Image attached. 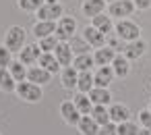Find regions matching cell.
Instances as JSON below:
<instances>
[{"label":"cell","instance_id":"obj_1","mask_svg":"<svg viewBox=\"0 0 151 135\" xmlns=\"http://www.w3.org/2000/svg\"><path fill=\"white\" fill-rule=\"evenodd\" d=\"M114 33L118 38H122V42H132V40L141 38V27L130 19H118L114 25Z\"/></svg>","mask_w":151,"mask_h":135},{"label":"cell","instance_id":"obj_2","mask_svg":"<svg viewBox=\"0 0 151 135\" xmlns=\"http://www.w3.org/2000/svg\"><path fill=\"white\" fill-rule=\"evenodd\" d=\"M4 46L11 50V52H21L23 46H25V29L21 25H13L9 27L6 36H4Z\"/></svg>","mask_w":151,"mask_h":135},{"label":"cell","instance_id":"obj_3","mask_svg":"<svg viewBox=\"0 0 151 135\" xmlns=\"http://www.w3.org/2000/svg\"><path fill=\"white\" fill-rule=\"evenodd\" d=\"M15 94H17L21 100L31 102V104L40 102L42 96H44V94H42V85H35V83H31V81H21V83H17Z\"/></svg>","mask_w":151,"mask_h":135},{"label":"cell","instance_id":"obj_4","mask_svg":"<svg viewBox=\"0 0 151 135\" xmlns=\"http://www.w3.org/2000/svg\"><path fill=\"white\" fill-rule=\"evenodd\" d=\"M134 11H137V7L132 0H116V2L108 4V15L112 19H128Z\"/></svg>","mask_w":151,"mask_h":135},{"label":"cell","instance_id":"obj_5","mask_svg":"<svg viewBox=\"0 0 151 135\" xmlns=\"http://www.w3.org/2000/svg\"><path fill=\"white\" fill-rule=\"evenodd\" d=\"M75 31H77V21L73 19V17H60L58 21H56V31H54V36H56V40L58 42H68L73 36H75Z\"/></svg>","mask_w":151,"mask_h":135},{"label":"cell","instance_id":"obj_6","mask_svg":"<svg viewBox=\"0 0 151 135\" xmlns=\"http://www.w3.org/2000/svg\"><path fill=\"white\" fill-rule=\"evenodd\" d=\"M35 15H37V21H58L64 15V9L60 2H46Z\"/></svg>","mask_w":151,"mask_h":135},{"label":"cell","instance_id":"obj_7","mask_svg":"<svg viewBox=\"0 0 151 135\" xmlns=\"http://www.w3.org/2000/svg\"><path fill=\"white\" fill-rule=\"evenodd\" d=\"M147 52V44L139 38V40H132V42H126L124 44V50H122V54L128 58V60H139L143 54Z\"/></svg>","mask_w":151,"mask_h":135},{"label":"cell","instance_id":"obj_8","mask_svg":"<svg viewBox=\"0 0 151 135\" xmlns=\"http://www.w3.org/2000/svg\"><path fill=\"white\" fill-rule=\"evenodd\" d=\"M60 116L64 118V123H66V125H73V127H77L83 114L77 110L75 102H62V104H60Z\"/></svg>","mask_w":151,"mask_h":135},{"label":"cell","instance_id":"obj_9","mask_svg":"<svg viewBox=\"0 0 151 135\" xmlns=\"http://www.w3.org/2000/svg\"><path fill=\"white\" fill-rule=\"evenodd\" d=\"M40 54H42V50H40L37 44H27V46H23V50L19 52V60H21L25 67H31V65H35V62L40 60Z\"/></svg>","mask_w":151,"mask_h":135},{"label":"cell","instance_id":"obj_10","mask_svg":"<svg viewBox=\"0 0 151 135\" xmlns=\"http://www.w3.org/2000/svg\"><path fill=\"white\" fill-rule=\"evenodd\" d=\"M54 54H56V58H58L60 67H70V65H73V60H75V52H73V48H70V44H68V42H58V46H56Z\"/></svg>","mask_w":151,"mask_h":135},{"label":"cell","instance_id":"obj_11","mask_svg":"<svg viewBox=\"0 0 151 135\" xmlns=\"http://www.w3.org/2000/svg\"><path fill=\"white\" fill-rule=\"evenodd\" d=\"M106 0H83V4H81V13L85 17H97L101 13H106Z\"/></svg>","mask_w":151,"mask_h":135},{"label":"cell","instance_id":"obj_12","mask_svg":"<svg viewBox=\"0 0 151 135\" xmlns=\"http://www.w3.org/2000/svg\"><path fill=\"white\" fill-rule=\"evenodd\" d=\"M83 38L87 40V44L91 46V48H101V46H106V36L99 31V29H95L93 25H87L85 29H83Z\"/></svg>","mask_w":151,"mask_h":135},{"label":"cell","instance_id":"obj_13","mask_svg":"<svg viewBox=\"0 0 151 135\" xmlns=\"http://www.w3.org/2000/svg\"><path fill=\"white\" fill-rule=\"evenodd\" d=\"M50 79H52V73L46 71V69L40 67V65L27 69V81H31V83H35V85H46V83H50Z\"/></svg>","mask_w":151,"mask_h":135},{"label":"cell","instance_id":"obj_14","mask_svg":"<svg viewBox=\"0 0 151 135\" xmlns=\"http://www.w3.org/2000/svg\"><path fill=\"white\" fill-rule=\"evenodd\" d=\"M91 25L95 27V29H99L106 38L110 36V33H114V19L110 17V15H106V13H101V15H97V17H93L91 19Z\"/></svg>","mask_w":151,"mask_h":135},{"label":"cell","instance_id":"obj_15","mask_svg":"<svg viewBox=\"0 0 151 135\" xmlns=\"http://www.w3.org/2000/svg\"><path fill=\"white\" fill-rule=\"evenodd\" d=\"M116 50L114 48H110V46H101V48H97L95 52H93V58H95V67H108V65H112V60L116 58Z\"/></svg>","mask_w":151,"mask_h":135},{"label":"cell","instance_id":"obj_16","mask_svg":"<svg viewBox=\"0 0 151 135\" xmlns=\"http://www.w3.org/2000/svg\"><path fill=\"white\" fill-rule=\"evenodd\" d=\"M77 81H79V71H77L73 65L60 69V83H62L64 89H73V87H77Z\"/></svg>","mask_w":151,"mask_h":135},{"label":"cell","instance_id":"obj_17","mask_svg":"<svg viewBox=\"0 0 151 135\" xmlns=\"http://www.w3.org/2000/svg\"><path fill=\"white\" fill-rule=\"evenodd\" d=\"M114 77H116V75H114L112 65H108V67H97L95 73H93V79H95V85H97V87H108Z\"/></svg>","mask_w":151,"mask_h":135},{"label":"cell","instance_id":"obj_18","mask_svg":"<svg viewBox=\"0 0 151 135\" xmlns=\"http://www.w3.org/2000/svg\"><path fill=\"white\" fill-rule=\"evenodd\" d=\"M37 65H40V67H44L46 71H50L52 75H54V73H58V71L62 69L54 52H42V54H40V60H37Z\"/></svg>","mask_w":151,"mask_h":135},{"label":"cell","instance_id":"obj_19","mask_svg":"<svg viewBox=\"0 0 151 135\" xmlns=\"http://www.w3.org/2000/svg\"><path fill=\"white\" fill-rule=\"evenodd\" d=\"M108 112H110V120L116 123V125H120L124 120H130V110L124 104H112L108 108Z\"/></svg>","mask_w":151,"mask_h":135},{"label":"cell","instance_id":"obj_20","mask_svg":"<svg viewBox=\"0 0 151 135\" xmlns=\"http://www.w3.org/2000/svg\"><path fill=\"white\" fill-rule=\"evenodd\" d=\"M112 69H114V75H116V77H126V75L130 73V60L120 52V54H116V58L112 60Z\"/></svg>","mask_w":151,"mask_h":135},{"label":"cell","instance_id":"obj_21","mask_svg":"<svg viewBox=\"0 0 151 135\" xmlns=\"http://www.w3.org/2000/svg\"><path fill=\"white\" fill-rule=\"evenodd\" d=\"M89 100L93 102V104H101V106H108L110 102H112V94H110V89L108 87H93L91 91H89Z\"/></svg>","mask_w":151,"mask_h":135},{"label":"cell","instance_id":"obj_22","mask_svg":"<svg viewBox=\"0 0 151 135\" xmlns=\"http://www.w3.org/2000/svg\"><path fill=\"white\" fill-rule=\"evenodd\" d=\"M54 31H56V21H37L33 25V36L37 40L48 38V36H54Z\"/></svg>","mask_w":151,"mask_h":135},{"label":"cell","instance_id":"obj_23","mask_svg":"<svg viewBox=\"0 0 151 135\" xmlns=\"http://www.w3.org/2000/svg\"><path fill=\"white\" fill-rule=\"evenodd\" d=\"M79 133L81 135H97L99 133V125L89 116V114H85V116H81V120H79Z\"/></svg>","mask_w":151,"mask_h":135},{"label":"cell","instance_id":"obj_24","mask_svg":"<svg viewBox=\"0 0 151 135\" xmlns=\"http://www.w3.org/2000/svg\"><path fill=\"white\" fill-rule=\"evenodd\" d=\"M0 89L6 91V94H13V91L17 89V81H15V77H13L11 71L4 69V67H0Z\"/></svg>","mask_w":151,"mask_h":135},{"label":"cell","instance_id":"obj_25","mask_svg":"<svg viewBox=\"0 0 151 135\" xmlns=\"http://www.w3.org/2000/svg\"><path fill=\"white\" fill-rule=\"evenodd\" d=\"M95 87V79H93V73L91 71H83L79 73V81H77V89L81 94H89L91 89Z\"/></svg>","mask_w":151,"mask_h":135},{"label":"cell","instance_id":"obj_26","mask_svg":"<svg viewBox=\"0 0 151 135\" xmlns=\"http://www.w3.org/2000/svg\"><path fill=\"white\" fill-rule=\"evenodd\" d=\"M73 67H75L79 73L91 71V69L95 67V58H93V54H79V56H75V60H73Z\"/></svg>","mask_w":151,"mask_h":135},{"label":"cell","instance_id":"obj_27","mask_svg":"<svg viewBox=\"0 0 151 135\" xmlns=\"http://www.w3.org/2000/svg\"><path fill=\"white\" fill-rule=\"evenodd\" d=\"M89 116H91L99 127L110 123V112H108V108H106V106H101V104H93V108H91Z\"/></svg>","mask_w":151,"mask_h":135},{"label":"cell","instance_id":"obj_28","mask_svg":"<svg viewBox=\"0 0 151 135\" xmlns=\"http://www.w3.org/2000/svg\"><path fill=\"white\" fill-rule=\"evenodd\" d=\"M68 44H70L75 56H79V54H89V50H91V46L87 44V40H85L83 36H73V38L68 40Z\"/></svg>","mask_w":151,"mask_h":135},{"label":"cell","instance_id":"obj_29","mask_svg":"<svg viewBox=\"0 0 151 135\" xmlns=\"http://www.w3.org/2000/svg\"><path fill=\"white\" fill-rule=\"evenodd\" d=\"M73 102H75V106H77V110L85 116V114H89L91 112V108H93V102L89 100V94H77L75 98H73Z\"/></svg>","mask_w":151,"mask_h":135},{"label":"cell","instance_id":"obj_30","mask_svg":"<svg viewBox=\"0 0 151 135\" xmlns=\"http://www.w3.org/2000/svg\"><path fill=\"white\" fill-rule=\"evenodd\" d=\"M9 71H11V75L15 77L17 83H21V81L27 79V69H25V65H23L21 60H13L11 67H9Z\"/></svg>","mask_w":151,"mask_h":135},{"label":"cell","instance_id":"obj_31","mask_svg":"<svg viewBox=\"0 0 151 135\" xmlns=\"http://www.w3.org/2000/svg\"><path fill=\"white\" fill-rule=\"evenodd\" d=\"M19 9L25 11V13H37L44 4H46V0H19Z\"/></svg>","mask_w":151,"mask_h":135},{"label":"cell","instance_id":"obj_32","mask_svg":"<svg viewBox=\"0 0 151 135\" xmlns=\"http://www.w3.org/2000/svg\"><path fill=\"white\" fill-rule=\"evenodd\" d=\"M37 46H40L42 52H54L56 46H58V40H56V36H48V38H42L37 42Z\"/></svg>","mask_w":151,"mask_h":135},{"label":"cell","instance_id":"obj_33","mask_svg":"<svg viewBox=\"0 0 151 135\" xmlns=\"http://www.w3.org/2000/svg\"><path fill=\"white\" fill-rule=\"evenodd\" d=\"M118 135H139V125L132 120H124L118 125Z\"/></svg>","mask_w":151,"mask_h":135},{"label":"cell","instance_id":"obj_34","mask_svg":"<svg viewBox=\"0 0 151 135\" xmlns=\"http://www.w3.org/2000/svg\"><path fill=\"white\" fill-rule=\"evenodd\" d=\"M124 44H126V42H122V38H118L116 33H110V36L106 38V46L114 48V50H116L118 54H120V52L124 50Z\"/></svg>","mask_w":151,"mask_h":135},{"label":"cell","instance_id":"obj_35","mask_svg":"<svg viewBox=\"0 0 151 135\" xmlns=\"http://www.w3.org/2000/svg\"><path fill=\"white\" fill-rule=\"evenodd\" d=\"M11 62H13V52H11L6 46H0V67L9 69Z\"/></svg>","mask_w":151,"mask_h":135},{"label":"cell","instance_id":"obj_36","mask_svg":"<svg viewBox=\"0 0 151 135\" xmlns=\"http://www.w3.org/2000/svg\"><path fill=\"white\" fill-rule=\"evenodd\" d=\"M97 135H118V125L110 120L108 125H101L99 127V133Z\"/></svg>","mask_w":151,"mask_h":135},{"label":"cell","instance_id":"obj_37","mask_svg":"<svg viewBox=\"0 0 151 135\" xmlns=\"http://www.w3.org/2000/svg\"><path fill=\"white\" fill-rule=\"evenodd\" d=\"M139 123H141V127H145V129H151V110H149V108L139 112Z\"/></svg>","mask_w":151,"mask_h":135},{"label":"cell","instance_id":"obj_38","mask_svg":"<svg viewBox=\"0 0 151 135\" xmlns=\"http://www.w3.org/2000/svg\"><path fill=\"white\" fill-rule=\"evenodd\" d=\"M137 11H149L151 9V0H132Z\"/></svg>","mask_w":151,"mask_h":135},{"label":"cell","instance_id":"obj_39","mask_svg":"<svg viewBox=\"0 0 151 135\" xmlns=\"http://www.w3.org/2000/svg\"><path fill=\"white\" fill-rule=\"evenodd\" d=\"M139 135H151V129H145V127H141V129H139Z\"/></svg>","mask_w":151,"mask_h":135},{"label":"cell","instance_id":"obj_40","mask_svg":"<svg viewBox=\"0 0 151 135\" xmlns=\"http://www.w3.org/2000/svg\"><path fill=\"white\" fill-rule=\"evenodd\" d=\"M106 2H108V4H110V2H116V0H106Z\"/></svg>","mask_w":151,"mask_h":135},{"label":"cell","instance_id":"obj_41","mask_svg":"<svg viewBox=\"0 0 151 135\" xmlns=\"http://www.w3.org/2000/svg\"><path fill=\"white\" fill-rule=\"evenodd\" d=\"M149 110H151V102H149Z\"/></svg>","mask_w":151,"mask_h":135}]
</instances>
